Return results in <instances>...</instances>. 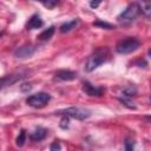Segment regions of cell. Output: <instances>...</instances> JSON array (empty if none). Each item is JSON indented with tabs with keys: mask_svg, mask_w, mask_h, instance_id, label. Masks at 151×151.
<instances>
[{
	"mask_svg": "<svg viewBox=\"0 0 151 151\" xmlns=\"http://www.w3.org/2000/svg\"><path fill=\"white\" fill-rule=\"evenodd\" d=\"M109 59H110L109 51L106 48H98L93 54H91L87 58V60L85 61V65H84V70H85V72H92L96 68H98L100 65L106 63Z\"/></svg>",
	"mask_w": 151,
	"mask_h": 151,
	"instance_id": "cell-1",
	"label": "cell"
},
{
	"mask_svg": "<svg viewBox=\"0 0 151 151\" xmlns=\"http://www.w3.org/2000/svg\"><path fill=\"white\" fill-rule=\"evenodd\" d=\"M140 13V8H139V4L137 2H132L130 4L118 17H117V20L118 22H120L122 25H129L131 22H133L138 14Z\"/></svg>",
	"mask_w": 151,
	"mask_h": 151,
	"instance_id": "cell-2",
	"label": "cell"
},
{
	"mask_svg": "<svg viewBox=\"0 0 151 151\" xmlns=\"http://www.w3.org/2000/svg\"><path fill=\"white\" fill-rule=\"evenodd\" d=\"M55 114H61L65 117H71L78 120H86L91 117V111L85 109V107H77V106H72L65 110H60L58 112H55Z\"/></svg>",
	"mask_w": 151,
	"mask_h": 151,
	"instance_id": "cell-3",
	"label": "cell"
},
{
	"mask_svg": "<svg viewBox=\"0 0 151 151\" xmlns=\"http://www.w3.org/2000/svg\"><path fill=\"white\" fill-rule=\"evenodd\" d=\"M139 46H140V41L134 37H130L124 40H120L116 45V51L119 54H129L137 51Z\"/></svg>",
	"mask_w": 151,
	"mask_h": 151,
	"instance_id": "cell-4",
	"label": "cell"
},
{
	"mask_svg": "<svg viewBox=\"0 0 151 151\" xmlns=\"http://www.w3.org/2000/svg\"><path fill=\"white\" fill-rule=\"evenodd\" d=\"M51 100V94L46 92H38L26 98V104L34 109H41L46 106Z\"/></svg>",
	"mask_w": 151,
	"mask_h": 151,
	"instance_id": "cell-5",
	"label": "cell"
},
{
	"mask_svg": "<svg viewBox=\"0 0 151 151\" xmlns=\"http://www.w3.org/2000/svg\"><path fill=\"white\" fill-rule=\"evenodd\" d=\"M25 74L26 72H19V73H14V74H8L4 78L0 79V91L8 87V86H12L14 85L17 81L21 80L22 78H25Z\"/></svg>",
	"mask_w": 151,
	"mask_h": 151,
	"instance_id": "cell-6",
	"label": "cell"
},
{
	"mask_svg": "<svg viewBox=\"0 0 151 151\" xmlns=\"http://www.w3.org/2000/svg\"><path fill=\"white\" fill-rule=\"evenodd\" d=\"M81 90H83V92L85 94H87L90 97H100L104 93V91H105L104 87L93 85L90 81H84L83 83V86H81Z\"/></svg>",
	"mask_w": 151,
	"mask_h": 151,
	"instance_id": "cell-7",
	"label": "cell"
},
{
	"mask_svg": "<svg viewBox=\"0 0 151 151\" xmlns=\"http://www.w3.org/2000/svg\"><path fill=\"white\" fill-rule=\"evenodd\" d=\"M34 52H35V47L31 44H26V45H21L17 47L14 50V55L19 59H26V58L32 57Z\"/></svg>",
	"mask_w": 151,
	"mask_h": 151,
	"instance_id": "cell-8",
	"label": "cell"
},
{
	"mask_svg": "<svg viewBox=\"0 0 151 151\" xmlns=\"http://www.w3.org/2000/svg\"><path fill=\"white\" fill-rule=\"evenodd\" d=\"M55 78L59 79V80H63V81H71V80H74L77 79V72L74 71H71V70H59L55 72Z\"/></svg>",
	"mask_w": 151,
	"mask_h": 151,
	"instance_id": "cell-9",
	"label": "cell"
},
{
	"mask_svg": "<svg viewBox=\"0 0 151 151\" xmlns=\"http://www.w3.org/2000/svg\"><path fill=\"white\" fill-rule=\"evenodd\" d=\"M44 26V21L39 14H33L26 22V28L27 29H37Z\"/></svg>",
	"mask_w": 151,
	"mask_h": 151,
	"instance_id": "cell-10",
	"label": "cell"
},
{
	"mask_svg": "<svg viewBox=\"0 0 151 151\" xmlns=\"http://www.w3.org/2000/svg\"><path fill=\"white\" fill-rule=\"evenodd\" d=\"M47 132H48V131H47L46 129H44V127H41V126H38V127L31 133L29 138H31L33 142H41L42 139L46 138Z\"/></svg>",
	"mask_w": 151,
	"mask_h": 151,
	"instance_id": "cell-11",
	"label": "cell"
},
{
	"mask_svg": "<svg viewBox=\"0 0 151 151\" xmlns=\"http://www.w3.org/2000/svg\"><path fill=\"white\" fill-rule=\"evenodd\" d=\"M78 24H79V19H78V18L72 19V20H70V21H66V22H64V24L60 26V32H61V33H67V32L72 31L73 28H76V26H77Z\"/></svg>",
	"mask_w": 151,
	"mask_h": 151,
	"instance_id": "cell-12",
	"label": "cell"
},
{
	"mask_svg": "<svg viewBox=\"0 0 151 151\" xmlns=\"http://www.w3.org/2000/svg\"><path fill=\"white\" fill-rule=\"evenodd\" d=\"M54 31H55V27H54V26H50L48 28L44 29V31L38 35V40H40V41H48V40L53 37Z\"/></svg>",
	"mask_w": 151,
	"mask_h": 151,
	"instance_id": "cell-13",
	"label": "cell"
},
{
	"mask_svg": "<svg viewBox=\"0 0 151 151\" xmlns=\"http://www.w3.org/2000/svg\"><path fill=\"white\" fill-rule=\"evenodd\" d=\"M139 8H140V12L145 15V18L150 19V15H151V2H142V4H139Z\"/></svg>",
	"mask_w": 151,
	"mask_h": 151,
	"instance_id": "cell-14",
	"label": "cell"
},
{
	"mask_svg": "<svg viewBox=\"0 0 151 151\" xmlns=\"http://www.w3.org/2000/svg\"><path fill=\"white\" fill-rule=\"evenodd\" d=\"M119 99V101L123 104V105H125L126 107H129V109H136V105H134V103L132 101V98H127V97H124V96H122V97H119L118 98Z\"/></svg>",
	"mask_w": 151,
	"mask_h": 151,
	"instance_id": "cell-15",
	"label": "cell"
},
{
	"mask_svg": "<svg viewBox=\"0 0 151 151\" xmlns=\"http://www.w3.org/2000/svg\"><path fill=\"white\" fill-rule=\"evenodd\" d=\"M136 94H137V88H136L134 86H127V87L123 91V93H122V96L127 97V98H132V97H134Z\"/></svg>",
	"mask_w": 151,
	"mask_h": 151,
	"instance_id": "cell-16",
	"label": "cell"
},
{
	"mask_svg": "<svg viewBox=\"0 0 151 151\" xmlns=\"http://www.w3.org/2000/svg\"><path fill=\"white\" fill-rule=\"evenodd\" d=\"M25 142H26V131H25V130H21V131L19 132L17 139H15V144H17V146L21 147V146L25 144Z\"/></svg>",
	"mask_w": 151,
	"mask_h": 151,
	"instance_id": "cell-17",
	"label": "cell"
},
{
	"mask_svg": "<svg viewBox=\"0 0 151 151\" xmlns=\"http://www.w3.org/2000/svg\"><path fill=\"white\" fill-rule=\"evenodd\" d=\"M93 26H97V27H100V28H105V29H113L114 28V25H112L110 22H106V21H101V20L94 21Z\"/></svg>",
	"mask_w": 151,
	"mask_h": 151,
	"instance_id": "cell-18",
	"label": "cell"
},
{
	"mask_svg": "<svg viewBox=\"0 0 151 151\" xmlns=\"http://www.w3.org/2000/svg\"><path fill=\"white\" fill-rule=\"evenodd\" d=\"M124 146H125V151H134V143L131 139H125Z\"/></svg>",
	"mask_w": 151,
	"mask_h": 151,
	"instance_id": "cell-19",
	"label": "cell"
},
{
	"mask_svg": "<svg viewBox=\"0 0 151 151\" xmlns=\"http://www.w3.org/2000/svg\"><path fill=\"white\" fill-rule=\"evenodd\" d=\"M68 123H70V119H68V117H65V116H63V118H61V120H60V127L63 129V130H66V129H68Z\"/></svg>",
	"mask_w": 151,
	"mask_h": 151,
	"instance_id": "cell-20",
	"label": "cell"
},
{
	"mask_svg": "<svg viewBox=\"0 0 151 151\" xmlns=\"http://www.w3.org/2000/svg\"><path fill=\"white\" fill-rule=\"evenodd\" d=\"M41 4H42V6L47 7L48 9H52V8H54V7L58 5V2H57V1H42Z\"/></svg>",
	"mask_w": 151,
	"mask_h": 151,
	"instance_id": "cell-21",
	"label": "cell"
},
{
	"mask_svg": "<svg viewBox=\"0 0 151 151\" xmlns=\"http://www.w3.org/2000/svg\"><path fill=\"white\" fill-rule=\"evenodd\" d=\"M61 146H60V143L59 142H53L50 146V151H60Z\"/></svg>",
	"mask_w": 151,
	"mask_h": 151,
	"instance_id": "cell-22",
	"label": "cell"
},
{
	"mask_svg": "<svg viewBox=\"0 0 151 151\" xmlns=\"http://www.w3.org/2000/svg\"><path fill=\"white\" fill-rule=\"evenodd\" d=\"M20 88H21V91H22V92H28V91L32 88V85H31L29 83H28V84H27V83H25V84L20 85Z\"/></svg>",
	"mask_w": 151,
	"mask_h": 151,
	"instance_id": "cell-23",
	"label": "cell"
},
{
	"mask_svg": "<svg viewBox=\"0 0 151 151\" xmlns=\"http://www.w3.org/2000/svg\"><path fill=\"white\" fill-rule=\"evenodd\" d=\"M100 5V1H91L90 2V6L92 7V8H96V7H98Z\"/></svg>",
	"mask_w": 151,
	"mask_h": 151,
	"instance_id": "cell-24",
	"label": "cell"
},
{
	"mask_svg": "<svg viewBox=\"0 0 151 151\" xmlns=\"http://www.w3.org/2000/svg\"><path fill=\"white\" fill-rule=\"evenodd\" d=\"M1 37H2V33H1V32H0V38H1Z\"/></svg>",
	"mask_w": 151,
	"mask_h": 151,
	"instance_id": "cell-25",
	"label": "cell"
}]
</instances>
